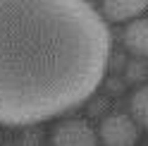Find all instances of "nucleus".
Returning <instances> with one entry per match:
<instances>
[{"mask_svg": "<svg viewBox=\"0 0 148 146\" xmlns=\"http://www.w3.org/2000/svg\"><path fill=\"white\" fill-rule=\"evenodd\" d=\"M124 45L136 55H148V17H138L127 24Z\"/></svg>", "mask_w": 148, "mask_h": 146, "instance_id": "obj_5", "label": "nucleus"}, {"mask_svg": "<svg viewBox=\"0 0 148 146\" xmlns=\"http://www.w3.org/2000/svg\"><path fill=\"white\" fill-rule=\"evenodd\" d=\"M108 55V22L91 3H0V122L31 125L84 103Z\"/></svg>", "mask_w": 148, "mask_h": 146, "instance_id": "obj_1", "label": "nucleus"}, {"mask_svg": "<svg viewBox=\"0 0 148 146\" xmlns=\"http://www.w3.org/2000/svg\"><path fill=\"white\" fill-rule=\"evenodd\" d=\"M132 120L141 127H148V84L132 96Z\"/></svg>", "mask_w": 148, "mask_h": 146, "instance_id": "obj_6", "label": "nucleus"}, {"mask_svg": "<svg viewBox=\"0 0 148 146\" xmlns=\"http://www.w3.org/2000/svg\"><path fill=\"white\" fill-rule=\"evenodd\" d=\"M148 10L146 0H110L100 5V14L108 22H134Z\"/></svg>", "mask_w": 148, "mask_h": 146, "instance_id": "obj_4", "label": "nucleus"}, {"mask_svg": "<svg viewBox=\"0 0 148 146\" xmlns=\"http://www.w3.org/2000/svg\"><path fill=\"white\" fill-rule=\"evenodd\" d=\"M55 146H98V134L84 120H67L53 132Z\"/></svg>", "mask_w": 148, "mask_h": 146, "instance_id": "obj_3", "label": "nucleus"}, {"mask_svg": "<svg viewBox=\"0 0 148 146\" xmlns=\"http://www.w3.org/2000/svg\"><path fill=\"white\" fill-rule=\"evenodd\" d=\"M100 139L105 146H134L138 139V125L129 115H110L100 125Z\"/></svg>", "mask_w": 148, "mask_h": 146, "instance_id": "obj_2", "label": "nucleus"}]
</instances>
